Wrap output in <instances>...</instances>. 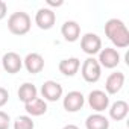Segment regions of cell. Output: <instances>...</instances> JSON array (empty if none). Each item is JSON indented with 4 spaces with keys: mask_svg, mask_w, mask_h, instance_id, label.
Here are the masks:
<instances>
[{
    "mask_svg": "<svg viewBox=\"0 0 129 129\" xmlns=\"http://www.w3.org/2000/svg\"><path fill=\"white\" fill-rule=\"evenodd\" d=\"M62 85L55 81H46L41 85V96L47 102H56L62 97Z\"/></svg>",
    "mask_w": 129,
    "mask_h": 129,
    "instance_id": "8",
    "label": "cell"
},
{
    "mask_svg": "<svg viewBox=\"0 0 129 129\" xmlns=\"http://www.w3.org/2000/svg\"><path fill=\"white\" fill-rule=\"evenodd\" d=\"M30 26H32V20H30L27 12L17 11V12L11 14L9 18H8V29L14 35H24V34H27L30 30Z\"/></svg>",
    "mask_w": 129,
    "mask_h": 129,
    "instance_id": "2",
    "label": "cell"
},
{
    "mask_svg": "<svg viewBox=\"0 0 129 129\" xmlns=\"http://www.w3.org/2000/svg\"><path fill=\"white\" fill-rule=\"evenodd\" d=\"M23 66L30 75H37L44 69V58L40 53H27L23 59Z\"/></svg>",
    "mask_w": 129,
    "mask_h": 129,
    "instance_id": "11",
    "label": "cell"
},
{
    "mask_svg": "<svg viewBox=\"0 0 129 129\" xmlns=\"http://www.w3.org/2000/svg\"><path fill=\"white\" fill-rule=\"evenodd\" d=\"M56 21V14L50 9V8H41L38 9L37 15H35V24L43 29V30H49L53 27Z\"/></svg>",
    "mask_w": 129,
    "mask_h": 129,
    "instance_id": "9",
    "label": "cell"
},
{
    "mask_svg": "<svg viewBox=\"0 0 129 129\" xmlns=\"http://www.w3.org/2000/svg\"><path fill=\"white\" fill-rule=\"evenodd\" d=\"M11 118L5 111H0V129H9Z\"/></svg>",
    "mask_w": 129,
    "mask_h": 129,
    "instance_id": "20",
    "label": "cell"
},
{
    "mask_svg": "<svg viewBox=\"0 0 129 129\" xmlns=\"http://www.w3.org/2000/svg\"><path fill=\"white\" fill-rule=\"evenodd\" d=\"M79 67H81V61H79L78 58L62 59V61H59V66H58L59 72H61L62 75H66V76H75V75L78 73Z\"/></svg>",
    "mask_w": 129,
    "mask_h": 129,
    "instance_id": "14",
    "label": "cell"
},
{
    "mask_svg": "<svg viewBox=\"0 0 129 129\" xmlns=\"http://www.w3.org/2000/svg\"><path fill=\"white\" fill-rule=\"evenodd\" d=\"M88 105H90V108L93 111H96V112L100 114L102 111L108 109V106H109V97H108V94L105 91L94 90V91H91L88 94Z\"/></svg>",
    "mask_w": 129,
    "mask_h": 129,
    "instance_id": "5",
    "label": "cell"
},
{
    "mask_svg": "<svg viewBox=\"0 0 129 129\" xmlns=\"http://www.w3.org/2000/svg\"><path fill=\"white\" fill-rule=\"evenodd\" d=\"M85 127L87 129H109V120L105 115L96 112V114H91L87 117Z\"/></svg>",
    "mask_w": 129,
    "mask_h": 129,
    "instance_id": "17",
    "label": "cell"
},
{
    "mask_svg": "<svg viewBox=\"0 0 129 129\" xmlns=\"http://www.w3.org/2000/svg\"><path fill=\"white\" fill-rule=\"evenodd\" d=\"M81 49L87 55H90L93 58L94 55H97L102 50V40H100V37L97 34H91V32L85 34L81 38Z\"/></svg>",
    "mask_w": 129,
    "mask_h": 129,
    "instance_id": "4",
    "label": "cell"
},
{
    "mask_svg": "<svg viewBox=\"0 0 129 129\" xmlns=\"http://www.w3.org/2000/svg\"><path fill=\"white\" fill-rule=\"evenodd\" d=\"M2 67H3L8 73L15 75V73H18V72L21 70V67H23V59L20 58L18 53H15V52H8V53H5L3 58H2Z\"/></svg>",
    "mask_w": 129,
    "mask_h": 129,
    "instance_id": "10",
    "label": "cell"
},
{
    "mask_svg": "<svg viewBox=\"0 0 129 129\" xmlns=\"http://www.w3.org/2000/svg\"><path fill=\"white\" fill-rule=\"evenodd\" d=\"M97 62L100 64V67L105 69H114L120 64V53L112 49V47H105L99 52V59Z\"/></svg>",
    "mask_w": 129,
    "mask_h": 129,
    "instance_id": "6",
    "label": "cell"
},
{
    "mask_svg": "<svg viewBox=\"0 0 129 129\" xmlns=\"http://www.w3.org/2000/svg\"><path fill=\"white\" fill-rule=\"evenodd\" d=\"M24 109H26V112H27L29 115H32V117H40V115L46 114V111H47V103H46L44 99L37 97V99H34L32 102L26 103V105H24Z\"/></svg>",
    "mask_w": 129,
    "mask_h": 129,
    "instance_id": "18",
    "label": "cell"
},
{
    "mask_svg": "<svg viewBox=\"0 0 129 129\" xmlns=\"http://www.w3.org/2000/svg\"><path fill=\"white\" fill-rule=\"evenodd\" d=\"M84 103H85V97L81 91H70L62 100L64 109L67 112H78L79 109H82Z\"/></svg>",
    "mask_w": 129,
    "mask_h": 129,
    "instance_id": "7",
    "label": "cell"
},
{
    "mask_svg": "<svg viewBox=\"0 0 129 129\" xmlns=\"http://www.w3.org/2000/svg\"><path fill=\"white\" fill-rule=\"evenodd\" d=\"M8 100H9V93H8V90L3 88V87H0V108L5 106V105L8 103Z\"/></svg>",
    "mask_w": 129,
    "mask_h": 129,
    "instance_id": "21",
    "label": "cell"
},
{
    "mask_svg": "<svg viewBox=\"0 0 129 129\" xmlns=\"http://www.w3.org/2000/svg\"><path fill=\"white\" fill-rule=\"evenodd\" d=\"M124 85V75L121 72H115V73H111L105 82V90H106V94H117Z\"/></svg>",
    "mask_w": 129,
    "mask_h": 129,
    "instance_id": "12",
    "label": "cell"
},
{
    "mask_svg": "<svg viewBox=\"0 0 129 129\" xmlns=\"http://www.w3.org/2000/svg\"><path fill=\"white\" fill-rule=\"evenodd\" d=\"M61 34H62V37H64V40H66V41L75 43V41H78L79 37H81V26H79L76 21L69 20V21H66V23L62 24Z\"/></svg>",
    "mask_w": 129,
    "mask_h": 129,
    "instance_id": "13",
    "label": "cell"
},
{
    "mask_svg": "<svg viewBox=\"0 0 129 129\" xmlns=\"http://www.w3.org/2000/svg\"><path fill=\"white\" fill-rule=\"evenodd\" d=\"M35 123L29 115H20L14 121V129H34Z\"/></svg>",
    "mask_w": 129,
    "mask_h": 129,
    "instance_id": "19",
    "label": "cell"
},
{
    "mask_svg": "<svg viewBox=\"0 0 129 129\" xmlns=\"http://www.w3.org/2000/svg\"><path fill=\"white\" fill-rule=\"evenodd\" d=\"M6 12H8V6L3 0H0V20H3L6 17Z\"/></svg>",
    "mask_w": 129,
    "mask_h": 129,
    "instance_id": "22",
    "label": "cell"
},
{
    "mask_svg": "<svg viewBox=\"0 0 129 129\" xmlns=\"http://www.w3.org/2000/svg\"><path fill=\"white\" fill-rule=\"evenodd\" d=\"M105 35L117 49H126L129 46V30L118 18H111L105 23Z\"/></svg>",
    "mask_w": 129,
    "mask_h": 129,
    "instance_id": "1",
    "label": "cell"
},
{
    "mask_svg": "<svg viewBox=\"0 0 129 129\" xmlns=\"http://www.w3.org/2000/svg\"><path fill=\"white\" fill-rule=\"evenodd\" d=\"M81 73H82V78L85 82H90V84H94L100 79L102 76V67L100 64L97 62V59L94 58H87L82 64V69H81Z\"/></svg>",
    "mask_w": 129,
    "mask_h": 129,
    "instance_id": "3",
    "label": "cell"
},
{
    "mask_svg": "<svg viewBox=\"0 0 129 129\" xmlns=\"http://www.w3.org/2000/svg\"><path fill=\"white\" fill-rule=\"evenodd\" d=\"M47 5H49V6H61L62 2H56V3H55V2H50V0H47Z\"/></svg>",
    "mask_w": 129,
    "mask_h": 129,
    "instance_id": "23",
    "label": "cell"
},
{
    "mask_svg": "<svg viewBox=\"0 0 129 129\" xmlns=\"http://www.w3.org/2000/svg\"><path fill=\"white\" fill-rule=\"evenodd\" d=\"M62 129H79L76 124H66V126H64Z\"/></svg>",
    "mask_w": 129,
    "mask_h": 129,
    "instance_id": "24",
    "label": "cell"
},
{
    "mask_svg": "<svg viewBox=\"0 0 129 129\" xmlns=\"http://www.w3.org/2000/svg\"><path fill=\"white\" fill-rule=\"evenodd\" d=\"M127 112H129V105H127L124 100H117V102H114V103L111 105V108H109V117H111L112 120H115V121L124 120L126 115H127Z\"/></svg>",
    "mask_w": 129,
    "mask_h": 129,
    "instance_id": "16",
    "label": "cell"
},
{
    "mask_svg": "<svg viewBox=\"0 0 129 129\" xmlns=\"http://www.w3.org/2000/svg\"><path fill=\"white\" fill-rule=\"evenodd\" d=\"M17 94H18V99L26 105V103H29V102H32L34 99L38 97V90H37V87H35L34 84L24 82L23 85H20Z\"/></svg>",
    "mask_w": 129,
    "mask_h": 129,
    "instance_id": "15",
    "label": "cell"
}]
</instances>
